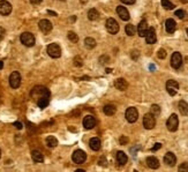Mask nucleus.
Listing matches in <instances>:
<instances>
[{
  "label": "nucleus",
  "instance_id": "3c124183",
  "mask_svg": "<svg viewBox=\"0 0 188 172\" xmlns=\"http://www.w3.org/2000/svg\"><path fill=\"white\" fill-rule=\"evenodd\" d=\"M61 1H65V0H61Z\"/></svg>",
  "mask_w": 188,
  "mask_h": 172
},
{
  "label": "nucleus",
  "instance_id": "412c9836",
  "mask_svg": "<svg viewBox=\"0 0 188 172\" xmlns=\"http://www.w3.org/2000/svg\"><path fill=\"white\" fill-rule=\"evenodd\" d=\"M147 164L150 169H158L159 168V161L157 159L156 157L153 156H150V157L147 158Z\"/></svg>",
  "mask_w": 188,
  "mask_h": 172
},
{
  "label": "nucleus",
  "instance_id": "1a4fd4ad",
  "mask_svg": "<svg viewBox=\"0 0 188 172\" xmlns=\"http://www.w3.org/2000/svg\"><path fill=\"white\" fill-rule=\"evenodd\" d=\"M181 65H182V57H181L180 52H174L171 57V66L178 69L181 67Z\"/></svg>",
  "mask_w": 188,
  "mask_h": 172
},
{
  "label": "nucleus",
  "instance_id": "dca6fc26",
  "mask_svg": "<svg viewBox=\"0 0 188 172\" xmlns=\"http://www.w3.org/2000/svg\"><path fill=\"white\" fill-rule=\"evenodd\" d=\"M117 13L118 15L120 16L121 20H124V21H128L129 20V12L127 11V8L124 7V6H118L117 7Z\"/></svg>",
  "mask_w": 188,
  "mask_h": 172
},
{
  "label": "nucleus",
  "instance_id": "4c0bfd02",
  "mask_svg": "<svg viewBox=\"0 0 188 172\" xmlns=\"http://www.w3.org/2000/svg\"><path fill=\"white\" fill-rule=\"evenodd\" d=\"M75 66H78H78H82V65H83V62H82V59H81V58H75Z\"/></svg>",
  "mask_w": 188,
  "mask_h": 172
},
{
  "label": "nucleus",
  "instance_id": "423d86ee",
  "mask_svg": "<svg viewBox=\"0 0 188 172\" xmlns=\"http://www.w3.org/2000/svg\"><path fill=\"white\" fill-rule=\"evenodd\" d=\"M125 117H126L128 122H135L138 118V111L135 108L131 106V108H128L127 110H126Z\"/></svg>",
  "mask_w": 188,
  "mask_h": 172
},
{
  "label": "nucleus",
  "instance_id": "9b49d317",
  "mask_svg": "<svg viewBox=\"0 0 188 172\" xmlns=\"http://www.w3.org/2000/svg\"><path fill=\"white\" fill-rule=\"evenodd\" d=\"M178 89H179V84H178L177 81H174V80H169V81L166 82V90L171 96H174V95L178 93Z\"/></svg>",
  "mask_w": 188,
  "mask_h": 172
},
{
  "label": "nucleus",
  "instance_id": "f03ea898",
  "mask_svg": "<svg viewBox=\"0 0 188 172\" xmlns=\"http://www.w3.org/2000/svg\"><path fill=\"white\" fill-rule=\"evenodd\" d=\"M156 125V117L153 113H147L143 117V126L147 129H153Z\"/></svg>",
  "mask_w": 188,
  "mask_h": 172
},
{
  "label": "nucleus",
  "instance_id": "de8ad7c7",
  "mask_svg": "<svg viewBox=\"0 0 188 172\" xmlns=\"http://www.w3.org/2000/svg\"><path fill=\"white\" fill-rule=\"evenodd\" d=\"M182 3H188V0H182Z\"/></svg>",
  "mask_w": 188,
  "mask_h": 172
},
{
  "label": "nucleus",
  "instance_id": "9d476101",
  "mask_svg": "<svg viewBox=\"0 0 188 172\" xmlns=\"http://www.w3.org/2000/svg\"><path fill=\"white\" fill-rule=\"evenodd\" d=\"M106 30L110 34H117L119 31V24L114 19H107L106 21Z\"/></svg>",
  "mask_w": 188,
  "mask_h": 172
},
{
  "label": "nucleus",
  "instance_id": "37998d69",
  "mask_svg": "<svg viewBox=\"0 0 188 172\" xmlns=\"http://www.w3.org/2000/svg\"><path fill=\"white\" fill-rule=\"evenodd\" d=\"M14 126H15V127H16L18 129H22V127H23V125H22V124H21L20 121L14 122Z\"/></svg>",
  "mask_w": 188,
  "mask_h": 172
},
{
  "label": "nucleus",
  "instance_id": "f257e3e1",
  "mask_svg": "<svg viewBox=\"0 0 188 172\" xmlns=\"http://www.w3.org/2000/svg\"><path fill=\"white\" fill-rule=\"evenodd\" d=\"M20 40H21V43L25 46L31 47L35 45V37L31 32H23L20 37Z\"/></svg>",
  "mask_w": 188,
  "mask_h": 172
},
{
  "label": "nucleus",
  "instance_id": "58836bf2",
  "mask_svg": "<svg viewBox=\"0 0 188 172\" xmlns=\"http://www.w3.org/2000/svg\"><path fill=\"white\" fill-rule=\"evenodd\" d=\"M5 34H6V31H5V29L3 28V27H0V40H3L5 37Z\"/></svg>",
  "mask_w": 188,
  "mask_h": 172
},
{
  "label": "nucleus",
  "instance_id": "f3484780",
  "mask_svg": "<svg viewBox=\"0 0 188 172\" xmlns=\"http://www.w3.org/2000/svg\"><path fill=\"white\" fill-rule=\"evenodd\" d=\"M157 40V37H156V32H155V29L153 28H149L148 32H147L146 35V42L147 44H155Z\"/></svg>",
  "mask_w": 188,
  "mask_h": 172
},
{
  "label": "nucleus",
  "instance_id": "5701e85b",
  "mask_svg": "<svg viewBox=\"0 0 188 172\" xmlns=\"http://www.w3.org/2000/svg\"><path fill=\"white\" fill-rule=\"evenodd\" d=\"M31 157H32V161L36 162V163H42V162L44 161V156H43V154L39 150L32 151Z\"/></svg>",
  "mask_w": 188,
  "mask_h": 172
},
{
  "label": "nucleus",
  "instance_id": "bb28decb",
  "mask_svg": "<svg viewBox=\"0 0 188 172\" xmlns=\"http://www.w3.org/2000/svg\"><path fill=\"white\" fill-rule=\"evenodd\" d=\"M46 146L50 148H56L58 146V140L56 136H47L46 137Z\"/></svg>",
  "mask_w": 188,
  "mask_h": 172
},
{
  "label": "nucleus",
  "instance_id": "7ed1b4c3",
  "mask_svg": "<svg viewBox=\"0 0 188 172\" xmlns=\"http://www.w3.org/2000/svg\"><path fill=\"white\" fill-rule=\"evenodd\" d=\"M166 126H167V129L170 131V132H175L178 129V126H179V119H178V116L177 115H171L170 118L167 119L166 121Z\"/></svg>",
  "mask_w": 188,
  "mask_h": 172
},
{
  "label": "nucleus",
  "instance_id": "49530a36",
  "mask_svg": "<svg viewBox=\"0 0 188 172\" xmlns=\"http://www.w3.org/2000/svg\"><path fill=\"white\" fill-rule=\"evenodd\" d=\"M49 14H52V15H57V14H56V13H54V12H51V11H49Z\"/></svg>",
  "mask_w": 188,
  "mask_h": 172
},
{
  "label": "nucleus",
  "instance_id": "7c9ffc66",
  "mask_svg": "<svg viewBox=\"0 0 188 172\" xmlns=\"http://www.w3.org/2000/svg\"><path fill=\"white\" fill-rule=\"evenodd\" d=\"M125 31L128 36H134L135 35V27L133 24H127L125 27Z\"/></svg>",
  "mask_w": 188,
  "mask_h": 172
},
{
  "label": "nucleus",
  "instance_id": "0eeeda50",
  "mask_svg": "<svg viewBox=\"0 0 188 172\" xmlns=\"http://www.w3.org/2000/svg\"><path fill=\"white\" fill-rule=\"evenodd\" d=\"M9 84L13 89H16L21 84V75L19 72H13L9 76Z\"/></svg>",
  "mask_w": 188,
  "mask_h": 172
},
{
  "label": "nucleus",
  "instance_id": "2eb2a0df",
  "mask_svg": "<svg viewBox=\"0 0 188 172\" xmlns=\"http://www.w3.org/2000/svg\"><path fill=\"white\" fill-rule=\"evenodd\" d=\"M148 30H149V27H148V23H147V21H144V20H143V21H141L140 23H138L137 32H138V36H140V37H146Z\"/></svg>",
  "mask_w": 188,
  "mask_h": 172
},
{
  "label": "nucleus",
  "instance_id": "4be33fe9",
  "mask_svg": "<svg viewBox=\"0 0 188 172\" xmlns=\"http://www.w3.org/2000/svg\"><path fill=\"white\" fill-rule=\"evenodd\" d=\"M127 155L125 154L124 151H118L117 153V162L119 165H125L127 163Z\"/></svg>",
  "mask_w": 188,
  "mask_h": 172
},
{
  "label": "nucleus",
  "instance_id": "a18cd8bd",
  "mask_svg": "<svg viewBox=\"0 0 188 172\" xmlns=\"http://www.w3.org/2000/svg\"><path fill=\"white\" fill-rule=\"evenodd\" d=\"M3 67H4V62L0 60V69H3Z\"/></svg>",
  "mask_w": 188,
  "mask_h": 172
},
{
  "label": "nucleus",
  "instance_id": "ddd939ff",
  "mask_svg": "<svg viewBox=\"0 0 188 172\" xmlns=\"http://www.w3.org/2000/svg\"><path fill=\"white\" fill-rule=\"evenodd\" d=\"M12 12V5L6 1V0H1L0 1V14L1 15H8Z\"/></svg>",
  "mask_w": 188,
  "mask_h": 172
},
{
  "label": "nucleus",
  "instance_id": "e433bc0d",
  "mask_svg": "<svg viewBox=\"0 0 188 172\" xmlns=\"http://www.w3.org/2000/svg\"><path fill=\"white\" fill-rule=\"evenodd\" d=\"M179 171H186L188 172V163H182L179 166Z\"/></svg>",
  "mask_w": 188,
  "mask_h": 172
},
{
  "label": "nucleus",
  "instance_id": "8fccbe9b",
  "mask_svg": "<svg viewBox=\"0 0 188 172\" xmlns=\"http://www.w3.org/2000/svg\"><path fill=\"white\" fill-rule=\"evenodd\" d=\"M186 32H187V35H188V29H187V30H186Z\"/></svg>",
  "mask_w": 188,
  "mask_h": 172
},
{
  "label": "nucleus",
  "instance_id": "f704fd0d",
  "mask_svg": "<svg viewBox=\"0 0 188 172\" xmlns=\"http://www.w3.org/2000/svg\"><path fill=\"white\" fill-rule=\"evenodd\" d=\"M175 16H178L179 19H184L186 16V12L182 11V9H178V11H175Z\"/></svg>",
  "mask_w": 188,
  "mask_h": 172
},
{
  "label": "nucleus",
  "instance_id": "72a5a7b5",
  "mask_svg": "<svg viewBox=\"0 0 188 172\" xmlns=\"http://www.w3.org/2000/svg\"><path fill=\"white\" fill-rule=\"evenodd\" d=\"M150 113H153L155 117H157V116L160 113V108L158 106V105L153 104V106H151V110H150Z\"/></svg>",
  "mask_w": 188,
  "mask_h": 172
},
{
  "label": "nucleus",
  "instance_id": "a878e982",
  "mask_svg": "<svg viewBox=\"0 0 188 172\" xmlns=\"http://www.w3.org/2000/svg\"><path fill=\"white\" fill-rule=\"evenodd\" d=\"M99 18V13L97 11L96 8H91V9H89L88 12V19L89 20H91V21H95V20H98Z\"/></svg>",
  "mask_w": 188,
  "mask_h": 172
},
{
  "label": "nucleus",
  "instance_id": "4468645a",
  "mask_svg": "<svg viewBox=\"0 0 188 172\" xmlns=\"http://www.w3.org/2000/svg\"><path fill=\"white\" fill-rule=\"evenodd\" d=\"M83 126H84V128L87 129H92L95 126H96V119L95 117H92V116H87L84 117L83 119Z\"/></svg>",
  "mask_w": 188,
  "mask_h": 172
},
{
  "label": "nucleus",
  "instance_id": "a19ab883",
  "mask_svg": "<svg viewBox=\"0 0 188 172\" xmlns=\"http://www.w3.org/2000/svg\"><path fill=\"white\" fill-rule=\"evenodd\" d=\"M127 142H128L127 137H126V136H124V135L121 136V137H120V143L121 144H125V143H127Z\"/></svg>",
  "mask_w": 188,
  "mask_h": 172
},
{
  "label": "nucleus",
  "instance_id": "6ab92c4d",
  "mask_svg": "<svg viewBox=\"0 0 188 172\" xmlns=\"http://www.w3.org/2000/svg\"><path fill=\"white\" fill-rule=\"evenodd\" d=\"M175 28H177V23L174 21L173 19H167L166 22H165V29L169 34H173L175 31Z\"/></svg>",
  "mask_w": 188,
  "mask_h": 172
},
{
  "label": "nucleus",
  "instance_id": "39448f33",
  "mask_svg": "<svg viewBox=\"0 0 188 172\" xmlns=\"http://www.w3.org/2000/svg\"><path fill=\"white\" fill-rule=\"evenodd\" d=\"M31 96L36 97L38 99L39 97H50V91L49 89H46L44 87H35L31 91Z\"/></svg>",
  "mask_w": 188,
  "mask_h": 172
},
{
  "label": "nucleus",
  "instance_id": "f8f14e48",
  "mask_svg": "<svg viewBox=\"0 0 188 172\" xmlns=\"http://www.w3.org/2000/svg\"><path fill=\"white\" fill-rule=\"evenodd\" d=\"M39 25V29H40V31H43L44 34H49V32L52 30L53 28V25L51 23L49 20H40L38 23Z\"/></svg>",
  "mask_w": 188,
  "mask_h": 172
},
{
  "label": "nucleus",
  "instance_id": "6e6552de",
  "mask_svg": "<svg viewBox=\"0 0 188 172\" xmlns=\"http://www.w3.org/2000/svg\"><path fill=\"white\" fill-rule=\"evenodd\" d=\"M72 158H73L74 163H76V164H82V163L87 159V155H85V153L83 150L78 149V150H75L74 153H73Z\"/></svg>",
  "mask_w": 188,
  "mask_h": 172
},
{
  "label": "nucleus",
  "instance_id": "b1692460",
  "mask_svg": "<svg viewBox=\"0 0 188 172\" xmlns=\"http://www.w3.org/2000/svg\"><path fill=\"white\" fill-rule=\"evenodd\" d=\"M179 111L182 116H188V103L186 100L179 102Z\"/></svg>",
  "mask_w": 188,
  "mask_h": 172
},
{
  "label": "nucleus",
  "instance_id": "c03bdc74",
  "mask_svg": "<svg viewBox=\"0 0 188 172\" xmlns=\"http://www.w3.org/2000/svg\"><path fill=\"white\" fill-rule=\"evenodd\" d=\"M42 1H43V0H30V3H31V4H34V5H38V4H40Z\"/></svg>",
  "mask_w": 188,
  "mask_h": 172
},
{
  "label": "nucleus",
  "instance_id": "c85d7f7f",
  "mask_svg": "<svg viewBox=\"0 0 188 172\" xmlns=\"http://www.w3.org/2000/svg\"><path fill=\"white\" fill-rule=\"evenodd\" d=\"M49 98L50 97H39L38 99H37V105H38L40 109H44L46 108L47 105H49Z\"/></svg>",
  "mask_w": 188,
  "mask_h": 172
},
{
  "label": "nucleus",
  "instance_id": "a211bd4d",
  "mask_svg": "<svg viewBox=\"0 0 188 172\" xmlns=\"http://www.w3.org/2000/svg\"><path fill=\"white\" fill-rule=\"evenodd\" d=\"M164 162L165 164H167L169 166H174L175 163H177V157L173 153H167L165 156H164Z\"/></svg>",
  "mask_w": 188,
  "mask_h": 172
},
{
  "label": "nucleus",
  "instance_id": "ea45409f",
  "mask_svg": "<svg viewBox=\"0 0 188 172\" xmlns=\"http://www.w3.org/2000/svg\"><path fill=\"white\" fill-rule=\"evenodd\" d=\"M120 1L126 5H133L135 3V0H120Z\"/></svg>",
  "mask_w": 188,
  "mask_h": 172
},
{
  "label": "nucleus",
  "instance_id": "473e14b6",
  "mask_svg": "<svg viewBox=\"0 0 188 172\" xmlns=\"http://www.w3.org/2000/svg\"><path fill=\"white\" fill-rule=\"evenodd\" d=\"M68 40H71V42H73V43H78V37L74 31H69L68 32Z\"/></svg>",
  "mask_w": 188,
  "mask_h": 172
},
{
  "label": "nucleus",
  "instance_id": "c756f323",
  "mask_svg": "<svg viewBox=\"0 0 188 172\" xmlns=\"http://www.w3.org/2000/svg\"><path fill=\"white\" fill-rule=\"evenodd\" d=\"M96 40L91 38V37H87L84 40V45L87 49H94V47L96 46Z\"/></svg>",
  "mask_w": 188,
  "mask_h": 172
},
{
  "label": "nucleus",
  "instance_id": "c9c22d12",
  "mask_svg": "<svg viewBox=\"0 0 188 172\" xmlns=\"http://www.w3.org/2000/svg\"><path fill=\"white\" fill-rule=\"evenodd\" d=\"M157 56H158L159 59H164V58H166V51L164 50V49H160V50L158 51Z\"/></svg>",
  "mask_w": 188,
  "mask_h": 172
},
{
  "label": "nucleus",
  "instance_id": "20e7f679",
  "mask_svg": "<svg viewBox=\"0 0 188 172\" xmlns=\"http://www.w3.org/2000/svg\"><path fill=\"white\" fill-rule=\"evenodd\" d=\"M47 53L51 58H59L61 56V47L57 43L50 44L47 46Z\"/></svg>",
  "mask_w": 188,
  "mask_h": 172
},
{
  "label": "nucleus",
  "instance_id": "2f4dec72",
  "mask_svg": "<svg viewBox=\"0 0 188 172\" xmlns=\"http://www.w3.org/2000/svg\"><path fill=\"white\" fill-rule=\"evenodd\" d=\"M162 6H163L165 9H167V11H170V9H173L174 8V5L171 3L170 0H162Z\"/></svg>",
  "mask_w": 188,
  "mask_h": 172
},
{
  "label": "nucleus",
  "instance_id": "393cba45",
  "mask_svg": "<svg viewBox=\"0 0 188 172\" xmlns=\"http://www.w3.org/2000/svg\"><path fill=\"white\" fill-rule=\"evenodd\" d=\"M100 140L98 137H92L91 140H90V148H91L92 150H99L100 149Z\"/></svg>",
  "mask_w": 188,
  "mask_h": 172
},
{
  "label": "nucleus",
  "instance_id": "09e8293b",
  "mask_svg": "<svg viewBox=\"0 0 188 172\" xmlns=\"http://www.w3.org/2000/svg\"><path fill=\"white\" fill-rule=\"evenodd\" d=\"M0 157H1V149H0Z\"/></svg>",
  "mask_w": 188,
  "mask_h": 172
},
{
  "label": "nucleus",
  "instance_id": "cd10ccee",
  "mask_svg": "<svg viewBox=\"0 0 188 172\" xmlns=\"http://www.w3.org/2000/svg\"><path fill=\"white\" fill-rule=\"evenodd\" d=\"M103 111L106 116H113L114 113H115V111H117V109H115L114 105L109 104V105H105V106H104Z\"/></svg>",
  "mask_w": 188,
  "mask_h": 172
},
{
  "label": "nucleus",
  "instance_id": "aec40b11",
  "mask_svg": "<svg viewBox=\"0 0 188 172\" xmlns=\"http://www.w3.org/2000/svg\"><path fill=\"white\" fill-rule=\"evenodd\" d=\"M114 86H115V88H117L118 90H121V91H124V90L127 89L128 83H127V81H126L125 79L120 78V79L115 80V82H114Z\"/></svg>",
  "mask_w": 188,
  "mask_h": 172
},
{
  "label": "nucleus",
  "instance_id": "79ce46f5",
  "mask_svg": "<svg viewBox=\"0 0 188 172\" xmlns=\"http://www.w3.org/2000/svg\"><path fill=\"white\" fill-rule=\"evenodd\" d=\"M160 147H162V144H160V143H156V144H155V146L153 147V149H151V150H153V151H156V150H158V149H160Z\"/></svg>",
  "mask_w": 188,
  "mask_h": 172
}]
</instances>
